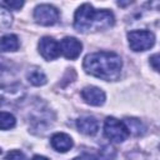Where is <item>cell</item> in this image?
<instances>
[{"instance_id":"obj_1","label":"cell","mask_w":160,"mask_h":160,"mask_svg":"<svg viewBox=\"0 0 160 160\" xmlns=\"http://www.w3.org/2000/svg\"><path fill=\"white\" fill-rule=\"evenodd\" d=\"M82 66L84 70L92 76L114 81L120 76L122 61L121 58L112 51H98L86 55Z\"/></svg>"},{"instance_id":"obj_2","label":"cell","mask_w":160,"mask_h":160,"mask_svg":"<svg viewBox=\"0 0 160 160\" xmlns=\"http://www.w3.org/2000/svg\"><path fill=\"white\" fill-rule=\"evenodd\" d=\"M115 22L109 10H96L90 4H82L74 15V28L79 32L96 31L111 28Z\"/></svg>"},{"instance_id":"obj_3","label":"cell","mask_w":160,"mask_h":160,"mask_svg":"<svg viewBox=\"0 0 160 160\" xmlns=\"http://www.w3.org/2000/svg\"><path fill=\"white\" fill-rule=\"evenodd\" d=\"M128 40L130 49L134 51H145L155 44L154 34L148 30H132L128 32Z\"/></svg>"},{"instance_id":"obj_4","label":"cell","mask_w":160,"mask_h":160,"mask_svg":"<svg viewBox=\"0 0 160 160\" xmlns=\"http://www.w3.org/2000/svg\"><path fill=\"white\" fill-rule=\"evenodd\" d=\"M104 134L105 136L115 142H122L124 140L128 139L129 136V130L124 121H120L112 116L106 118L105 124H104Z\"/></svg>"},{"instance_id":"obj_5","label":"cell","mask_w":160,"mask_h":160,"mask_svg":"<svg viewBox=\"0 0 160 160\" xmlns=\"http://www.w3.org/2000/svg\"><path fill=\"white\" fill-rule=\"evenodd\" d=\"M34 19L38 24L44 26L54 25L59 20V10L49 4L38 5L34 10Z\"/></svg>"},{"instance_id":"obj_6","label":"cell","mask_w":160,"mask_h":160,"mask_svg":"<svg viewBox=\"0 0 160 160\" xmlns=\"http://www.w3.org/2000/svg\"><path fill=\"white\" fill-rule=\"evenodd\" d=\"M25 90L21 85L15 84L0 89V104L1 105H14L22 100Z\"/></svg>"},{"instance_id":"obj_7","label":"cell","mask_w":160,"mask_h":160,"mask_svg":"<svg viewBox=\"0 0 160 160\" xmlns=\"http://www.w3.org/2000/svg\"><path fill=\"white\" fill-rule=\"evenodd\" d=\"M39 51L45 60H54L60 55V46L52 38L44 36L39 41Z\"/></svg>"},{"instance_id":"obj_8","label":"cell","mask_w":160,"mask_h":160,"mask_svg":"<svg viewBox=\"0 0 160 160\" xmlns=\"http://www.w3.org/2000/svg\"><path fill=\"white\" fill-rule=\"evenodd\" d=\"M59 46H60V52H62V55L70 60L76 59L82 50V44L78 39L70 36L64 38L59 42Z\"/></svg>"},{"instance_id":"obj_9","label":"cell","mask_w":160,"mask_h":160,"mask_svg":"<svg viewBox=\"0 0 160 160\" xmlns=\"http://www.w3.org/2000/svg\"><path fill=\"white\" fill-rule=\"evenodd\" d=\"M81 98L85 100V102L94 105V106H100L105 102V92L96 86H86L81 90Z\"/></svg>"},{"instance_id":"obj_10","label":"cell","mask_w":160,"mask_h":160,"mask_svg":"<svg viewBox=\"0 0 160 160\" xmlns=\"http://www.w3.org/2000/svg\"><path fill=\"white\" fill-rule=\"evenodd\" d=\"M76 128L85 135H95L99 129V122L94 116H81L76 120Z\"/></svg>"},{"instance_id":"obj_11","label":"cell","mask_w":160,"mask_h":160,"mask_svg":"<svg viewBox=\"0 0 160 160\" xmlns=\"http://www.w3.org/2000/svg\"><path fill=\"white\" fill-rule=\"evenodd\" d=\"M50 142H51V146L56 151H60V152H66L68 150H70L72 148V144H74L72 139L65 132L54 134L50 139Z\"/></svg>"},{"instance_id":"obj_12","label":"cell","mask_w":160,"mask_h":160,"mask_svg":"<svg viewBox=\"0 0 160 160\" xmlns=\"http://www.w3.org/2000/svg\"><path fill=\"white\" fill-rule=\"evenodd\" d=\"M19 49V39L15 35H4L0 38V52L15 51Z\"/></svg>"},{"instance_id":"obj_13","label":"cell","mask_w":160,"mask_h":160,"mask_svg":"<svg viewBox=\"0 0 160 160\" xmlns=\"http://www.w3.org/2000/svg\"><path fill=\"white\" fill-rule=\"evenodd\" d=\"M28 80L32 84V85H35V86H41V85H44L45 82H46V75L44 74V71L40 69V68H38V66H34V68H31L29 71H28Z\"/></svg>"},{"instance_id":"obj_14","label":"cell","mask_w":160,"mask_h":160,"mask_svg":"<svg viewBox=\"0 0 160 160\" xmlns=\"http://www.w3.org/2000/svg\"><path fill=\"white\" fill-rule=\"evenodd\" d=\"M124 124L126 125L129 132L131 131L134 135H141L145 131V128H144L142 122L140 120H138V119H126L124 121Z\"/></svg>"},{"instance_id":"obj_15","label":"cell","mask_w":160,"mask_h":160,"mask_svg":"<svg viewBox=\"0 0 160 160\" xmlns=\"http://www.w3.org/2000/svg\"><path fill=\"white\" fill-rule=\"evenodd\" d=\"M15 118L12 114L6 111H0V130H8L15 126Z\"/></svg>"},{"instance_id":"obj_16","label":"cell","mask_w":160,"mask_h":160,"mask_svg":"<svg viewBox=\"0 0 160 160\" xmlns=\"http://www.w3.org/2000/svg\"><path fill=\"white\" fill-rule=\"evenodd\" d=\"M12 22V16L8 9L0 5V31L8 29Z\"/></svg>"},{"instance_id":"obj_17","label":"cell","mask_w":160,"mask_h":160,"mask_svg":"<svg viewBox=\"0 0 160 160\" xmlns=\"http://www.w3.org/2000/svg\"><path fill=\"white\" fill-rule=\"evenodd\" d=\"M100 155L104 160H112L115 156V149L110 145H106L100 150Z\"/></svg>"},{"instance_id":"obj_18","label":"cell","mask_w":160,"mask_h":160,"mask_svg":"<svg viewBox=\"0 0 160 160\" xmlns=\"http://www.w3.org/2000/svg\"><path fill=\"white\" fill-rule=\"evenodd\" d=\"M0 5L4 6L5 9H12V10H19L22 5L24 1H0Z\"/></svg>"},{"instance_id":"obj_19","label":"cell","mask_w":160,"mask_h":160,"mask_svg":"<svg viewBox=\"0 0 160 160\" xmlns=\"http://www.w3.org/2000/svg\"><path fill=\"white\" fill-rule=\"evenodd\" d=\"M5 160H25V156L21 151L19 150H12V151H9L5 156Z\"/></svg>"},{"instance_id":"obj_20","label":"cell","mask_w":160,"mask_h":160,"mask_svg":"<svg viewBox=\"0 0 160 160\" xmlns=\"http://www.w3.org/2000/svg\"><path fill=\"white\" fill-rule=\"evenodd\" d=\"M72 160H99L95 155H92V154H88V152H85V154H82V155H80V156H76V158H74Z\"/></svg>"},{"instance_id":"obj_21","label":"cell","mask_w":160,"mask_h":160,"mask_svg":"<svg viewBox=\"0 0 160 160\" xmlns=\"http://www.w3.org/2000/svg\"><path fill=\"white\" fill-rule=\"evenodd\" d=\"M150 62H151L154 70L158 71V70H159V54H154V55L150 58Z\"/></svg>"},{"instance_id":"obj_22","label":"cell","mask_w":160,"mask_h":160,"mask_svg":"<svg viewBox=\"0 0 160 160\" xmlns=\"http://www.w3.org/2000/svg\"><path fill=\"white\" fill-rule=\"evenodd\" d=\"M32 160H49V159L45 158V156H41V155H35V156L32 158Z\"/></svg>"},{"instance_id":"obj_23","label":"cell","mask_w":160,"mask_h":160,"mask_svg":"<svg viewBox=\"0 0 160 160\" xmlns=\"http://www.w3.org/2000/svg\"><path fill=\"white\" fill-rule=\"evenodd\" d=\"M0 152H1V150H0Z\"/></svg>"}]
</instances>
